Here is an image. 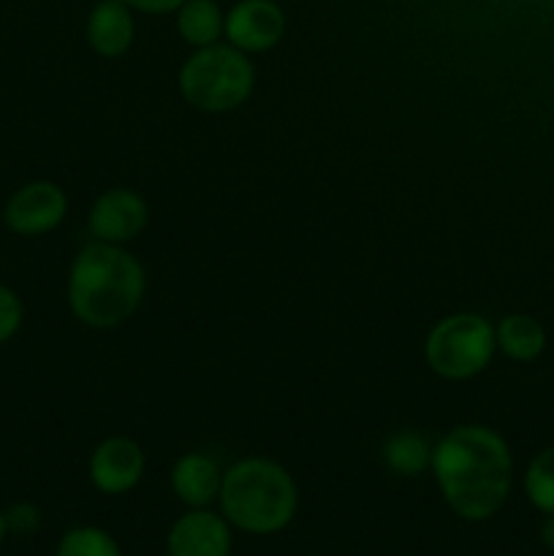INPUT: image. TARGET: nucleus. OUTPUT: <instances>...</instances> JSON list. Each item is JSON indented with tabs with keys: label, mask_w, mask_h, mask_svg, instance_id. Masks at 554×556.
I'll list each match as a JSON object with an SVG mask.
<instances>
[{
	"label": "nucleus",
	"mask_w": 554,
	"mask_h": 556,
	"mask_svg": "<svg viewBox=\"0 0 554 556\" xmlns=\"http://www.w3.org/2000/svg\"><path fill=\"white\" fill-rule=\"evenodd\" d=\"M386 465L400 476H418L432 465V454L424 438L413 432H402L386 443Z\"/></svg>",
	"instance_id": "obj_15"
},
{
	"label": "nucleus",
	"mask_w": 554,
	"mask_h": 556,
	"mask_svg": "<svg viewBox=\"0 0 554 556\" xmlns=\"http://www.w3.org/2000/svg\"><path fill=\"white\" fill-rule=\"evenodd\" d=\"M494 340L503 348L505 356L516 358V362H532V358L541 356L543 345H546V334H543L541 324L530 315H508V318H503Z\"/></svg>",
	"instance_id": "obj_13"
},
{
	"label": "nucleus",
	"mask_w": 554,
	"mask_h": 556,
	"mask_svg": "<svg viewBox=\"0 0 554 556\" xmlns=\"http://www.w3.org/2000/svg\"><path fill=\"white\" fill-rule=\"evenodd\" d=\"M168 556H231V525L206 508L179 516L166 538Z\"/></svg>",
	"instance_id": "obj_7"
},
{
	"label": "nucleus",
	"mask_w": 554,
	"mask_h": 556,
	"mask_svg": "<svg viewBox=\"0 0 554 556\" xmlns=\"http://www.w3.org/2000/svg\"><path fill=\"white\" fill-rule=\"evenodd\" d=\"M223 516L248 535L286 530L299 508V492L286 467L269 459L237 462L221 483Z\"/></svg>",
	"instance_id": "obj_3"
},
{
	"label": "nucleus",
	"mask_w": 554,
	"mask_h": 556,
	"mask_svg": "<svg viewBox=\"0 0 554 556\" xmlns=\"http://www.w3.org/2000/svg\"><path fill=\"white\" fill-rule=\"evenodd\" d=\"M22 315H25V309H22L20 296L0 282V345H5L20 331Z\"/></svg>",
	"instance_id": "obj_18"
},
{
	"label": "nucleus",
	"mask_w": 554,
	"mask_h": 556,
	"mask_svg": "<svg viewBox=\"0 0 554 556\" xmlns=\"http://www.w3.org/2000/svg\"><path fill=\"white\" fill-rule=\"evenodd\" d=\"M147 226V201L134 190H109L90 212V233L101 242L119 244L136 239Z\"/></svg>",
	"instance_id": "obj_9"
},
{
	"label": "nucleus",
	"mask_w": 554,
	"mask_h": 556,
	"mask_svg": "<svg viewBox=\"0 0 554 556\" xmlns=\"http://www.w3.org/2000/svg\"><path fill=\"white\" fill-rule=\"evenodd\" d=\"M5 532H9V527H5V514L0 510V543L5 541Z\"/></svg>",
	"instance_id": "obj_22"
},
{
	"label": "nucleus",
	"mask_w": 554,
	"mask_h": 556,
	"mask_svg": "<svg viewBox=\"0 0 554 556\" xmlns=\"http://www.w3.org/2000/svg\"><path fill=\"white\" fill-rule=\"evenodd\" d=\"M525 492L541 514L554 516V445L541 451L530 462L525 476Z\"/></svg>",
	"instance_id": "obj_17"
},
{
	"label": "nucleus",
	"mask_w": 554,
	"mask_h": 556,
	"mask_svg": "<svg viewBox=\"0 0 554 556\" xmlns=\"http://www.w3.org/2000/svg\"><path fill=\"white\" fill-rule=\"evenodd\" d=\"M221 470L204 454H188L174 465L172 489L188 508H206L215 497H221Z\"/></svg>",
	"instance_id": "obj_12"
},
{
	"label": "nucleus",
	"mask_w": 554,
	"mask_h": 556,
	"mask_svg": "<svg viewBox=\"0 0 554 556\" xmlns=\"http://www.w3.org/2000/svg\"><path fill=\"white\" fill-rule=\"evenodd\" d=\"M541 541L546 543L549 548H554V516H549L546 525L541 527Z\"/></svg>",
	"instance_id": "obj_21"
},
{
	"label": "nucleus",
	"mask_w": 554,
	"mask_h": 556,
	"mask_svg": "<svg viewBox=\"0 0 554 556\" xmlns=\"http://www.w3.org/2000/svg\"><path fill=\"white\" fill-rule=\"evenodd\" d=\"M445 505L465 521H487L511 494L514 462L505 440L487 427H456L432 451Z\"/></svg>",
	"instance_id": "obj_1"
},
{
	"label": "nucleus",
	"mask_w": 554,
	"mask_h": 556,
	"mask_svg": "<svg viewBox=\"0 0 554 556\" xmlns=\"http://www.w3.org/2000/svg\"><path fill=\"white\" fill-rule=\"evenodd\" d=\"M144 296V269L117 244L98 242L71 266L68 304L81 324L112 329L128 320Z\"/></svg>",
	"instance_id": "obj_2"
},
{
	"label": "nucleus",
	"mask_w": 554,
	"mask_h": 556,
	"mask_svg": "<svg viewBox=\"0 0 554 556\" xmlns=\"http://www.w3.org/2000/svg\"><path fill=\"white\" fill-rule=\"evenodd\" d=\"M226 36L239 52H266L286 30V16L275 0H242L226 16Z\"/></svg>",
	"instance_id": "obj_8"
},
{
	"label": "nucleus",
	"mask_w": 554,
	"mask_h": 556,
	"mask_svg": "<svg viewBox=\"0 0 554 556\" xmlns=\"http://www.w3.org/2000/svg\"><path fill=\"white\" fill-rule=\"evenodd\" d=\"M68 201L54 182L22 185L3 210L5 226L20 237H41L63 223Z\"/></svg>",
	"instance_id": "obj_6"
},
{
	"label": "nucleus",
	"mask_w": 554,
	"mask_h": 556,
	"mask_svg": "<svg viewBox=\"0 0 554 556\" xmlns=\"http://www.w3.org/2000/svg\"><path fill=\"white\" fill-rule=\"evenodd\" d=\"M38 521H41V516H38V510L33 508L30 503L14 505V508L5 514V527L14 532H20V535H27V532L36 530Z\"/></svg>",
	"instance_id": "obj_19"
},
{
	"label": "nucleus",
	"mask_w": 554,
	"mask_h": 556,
	"mask_svg": "<svg viewBox=\"0 0 554 556\" xmlns=\"http://www.w3.org/2000/svg\"><path fill=\"white\" fill-rule=\"evenodd\" d=\"M179 36L193 47H212L215 38L221 36L226 22H223L221 9L212 0H185L179 5Z\"/></svg>",
	"instance_id": "obj_14"
},
{
	"label": "nucleus",
	"mask_w": 554,
	"mask_h": 556,
	"mask_svg": "<svg viewBox=\"0 0 554 556\" xmlns=\"http://www.w3.org/2000/svg\"><path fill=\"white\" fill-rule=\"evenodd\" d=\"M87 41L103 58H119L134 41V20L123 0H103L87 20Z\"/></svg>",
	"instance_id": "obj_11"
},
{
	"label": "nucleus",
	"mask_w": 554,
	"mask_h": 556,
	"mask_svg": "<svg viewBox=\"0 0 554 556\" xmlns=\"http://www.w3.org/2000/svg\"><path fill=\"white\" fill-rule=\"evenodd\" d=\"M253 65L237 47L199 49L179 71V92L201 112H228L248 101L253 90Z\"/></svg>",
	"instance_id": "obj_4"
},
{
	"label": "nucleus",
	"mask_w": 554,
	"mask_h": 556,
	"mask_svg": "<svg viewBox=\"0 0 554 556\" xmlns=\"http://www.w3.org/2000/svg\"><path fill=\"white\" fill-rule=\"evenodd\" d=\"M128 9H139L147 11V14H168V11L179 9L185 0H123Z\"/></svg>",
	"instance_id": "obj_20"
},
{
	"label": "nucleus",
	"mask_w": 554,
	"mask_h": 556,
	"mask_svg": "<svg viewBox=\"0 0 554 556\" xmlns=\"http://www.w3.org/2000/svg\"><path fill=\"white\" fill-rule=\"evenodd\" d=\"M54 556H123L117 541L98 527H74L58 543Z\"/></svg>",
	"instance_id": "obj_16"
},
{
	"label": "nucleus",
	"mask_w": 554,
	"mask_h": 556,
	"mask_svg": "<svg viewBox=\"0 0 554 556\" xmlns=\"http://www.w3.org/2000/svg\"><path fill=\"white\" fill-rule=\"evenodd\" d=\"M494 331L478 315H451L443 318L427 337L429 369L445 380H467L487 369L494 353Z\"/></svg>",
	"instance_id": "obj_5"
},
{
	"label": "nucleus",
	"mask_w": 554,
	"mask_h": 556,
	"mask_svg": "<svg viewBox=\"0 0 554 556\" xmlns=\"http://www.w3.org/2000/svg\"><path fill=\"white\" fill-rule=\"evenodd\" d=\"M144 476V451L128 438H112L96 448L90 459V478L98 492L125 494Z\"/></svg>",
	"instance_id": "obj_10"
}]
</instances>
